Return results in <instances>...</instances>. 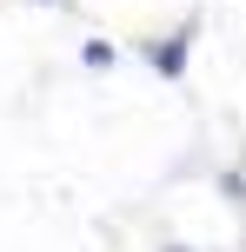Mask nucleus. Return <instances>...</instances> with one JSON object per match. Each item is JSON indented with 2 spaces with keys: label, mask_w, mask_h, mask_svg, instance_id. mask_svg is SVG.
Here are the masks:
<instances>
[{
  "label": "nucleus",
  "mask_w": 246,
  "mask_h": 252,
  "mask_svg": "<svg viewBox=\"0 0 246 252\" xmlns=\"http://www.w3.org/2000/svg\"><path fill=\"white\" fill-rule=\"evenodd\" d=\"M186 40H193V27H186V33H173L167 47L153 53V66H160V73H180V53H186Z\"/></svg>",
  "instance_id": "obj_1"
},
{
  "label": "nucleus",
  "mask_w": 246,
  "mask_h": 252,
  "mask_svg": "<svg viewBox=\"0 0 246 252\" xmlns=\"http://www.w3.org/2000/svg\"><path fill=\"white\" fill-rule=\"evenodd\" d=\"M80 60H87V66H113V47H106V40H87V47H80Z\"/></svg>",
  "instance_id": "obj_2"
},
{
  "label": "nucleus",
  "mask_w": 246,
  "mask_h": 252,
  "mask_svg": "<svg viewBox=\"0 0 246 252\" xmlns=\"http://www.w3.org/2000/svg\"><path fill=\"white\" fill-rule=\"evenodd\" d=\"M167 252H186V246H167Z\"/></svg>",
  "instance_id": "obj_3"
}]
</instances>
